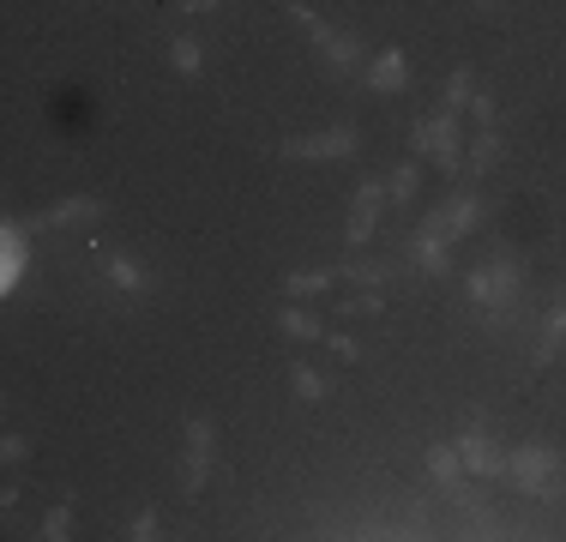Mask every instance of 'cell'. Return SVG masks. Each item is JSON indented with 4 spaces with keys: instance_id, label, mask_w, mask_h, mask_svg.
I'll return each mask as SVG.
<instances>
[{
    "instance_id": "1",
    "label": "cell",
    "mask_w": 566,
    "mask_h": 542,
    "mask_svg": "<svg viewBox=\"0 0 566 542\" xmlns=\"http://www.w3.org/2000/svg\"><path fill=\"white\" fill-rule=\"evenodd\" d=\"M464 296H470V308L482 313L488 332H512L518 308H524V260H518L512 247H494L488 260L464 277Z\"/></svg>"
},
{
    "instance_id": "2",
    "label": "cell",
    "mask_w": 566,
    "mask_h": 542,
    "mask_svg": "<svg viewBox=\"0 0 566 542\" xmlns=\"http://www.w3.org/2000/svg\"><path fill=\"white\" fill-rule=\"evenodd\" d=\"M561 470H566V452L548 440H524V446L506 452V476H512V488L530 494V500L561 506Z\"/></svg>"
},
{
    "instance_id": "3",
    "label": "cell",
    "mask_w": 566,
    "mask_h": 542,
    "mask_svg": "<svg viewBox=\"0 0 566 542\" xmlns=\"http://www.w3.org/2000/svg\"><path fill=\"white\" fill-rule=\"evenodd\" d=\"M289 19L308 31V43H313V55H320V67H332L337 79H349V72L368 67V43H361V36H349V31H337V24H325L320 12L308 7V0H289Z\"/></svg>"
},
{
    "instance_id": "4",
    "label": "cell",
    "mask_w": 566,
    "mask_h": 542,
    "mask_svg": "<svg viewBox=\"0 0 566 542\" xmlns=\"http://www.w3.org/2000/svg\"><path fill=\"white\" fill-rule=\"evenodd\" d=\"M416 157H428L440 175H464V127H458V108H434L409 127Z\"/></svg>"
},
{
    "instance_id": "5",
    "label": "cell",
    "mask_w": 566,
    "mask_h": 542,
    "mask_svg": "<svg viewBox=\"0 0 566 542\" xmlns=\"http://www.w3.org/2000/svg\"><path fill=\"white\" fill-rule=\"evenodd\" d=\"M181 464H175V476H181V494H205V482H211V470H217V422L211 416H187L181 422Z\"/></svg>"
},
{
    "instance_id": "6",
    "label": "cell",
    "mask_w": 566,
    "mask_h": 542,
    "mask_svg": "<svg viewBox=\"0 0 566 542\" xmlns=\"http://www.w3.org/2000/svg\"><path fill=\"white\" fill-rule=\"evenodd\" d=\"M277 157L284 163H349V157H361V127L356 120H337L325 132H301V139L277 145Z\"/></svg>"
},
{
    "instance_id": "7",
    "label": "cell",
    "mask_w": 566,
    "mask_h": 542,
    "mask_svg": "<svg viewBox=\"0 0 566 542\" xmlns=\"http://www.w3.org/2000/svg\"><path fill=\"white\" fill-rule=\"evenodd\" d=\"M31 217H7L0 223V296H19V284L31 277Z\"/></svg>"
},
{
    "instance_id": "8",
    "label": "cell",
    "mask_w": 566,
    "mask_h": 542,
    "mask_svg": "<svg viewBox=\"0 0 566 542\" xmlns=\"http://www.w3.org/2000/svg\"><path fill=\"white\" fill-rule=\"evenodd\" d=\"M380 211H385V181L368 175L349 199V229H344V247L349 253H368L373 247V229H380Z\"/></svg>"
},
{
    "instance_id": "9",
    "label": "cell",
    "mask_w": 566,
    "mask_h": 542,
    "mask_svg": "<svg viewBox=\"0 0 566 542\" xmlns=\"http://www.w3.org/2000/svg\"><path fill=\"white\" fill-rule=\"evenodd\" d=\"M452 446H458V458H464V470H470L476 482H488V476H506V452L488 440L482 416H470L464 428H458V440H452Z\"/></svg>"
},
{
    "instance_id": "10",
    "label": "cell",
    "mask_w": 566,
    "mask_h": 542,
    "mask_svg": "<svg viewBox=\"0 0 566 542\" xmlns=\"http://www.w3.org/2000/svg\"><path fill=\"white\" fill-rule=\"evenodd\" d=\"M421 217H428V223L440 229L446 241H464L470 229L482 223V193H470V187H464V193H452V199L428 205V211H421Z\"/></svg>"
},
{
    "instance_id": "11",
    "label": "cell",
    "mask_w": 566,
    "mask_h": 542,
    "mask_svg": "<svg viewBox=\"0 0 566 542\" xmlns=\"http://www.w3.org/2000/svg\"><path fill=\"white\" fill-rule=\"evenodd\" d=\"M404 265H416V272H428V277H452V241H446L440 229L421 217V229H409Z\"/></svg>"
},
{
    "instance_id": "12",
    "label": "cell",
    "mask_w": 566,
    "mask_h": 542,
    "mask_svg": "<svg viewBox=\"0 0 566 542\" xmlns=\"http://www.w3.org/2000/svg\"><path fill=\"white\" fill-rule=\"evenodd\" d=\"M361 84H368L373 96L409 91V55H404V48H373L368 67H361Z\"/></svg>"
},
{
    "instance_id": "13",
    "label": "cell",
    "mask_w": 566,
    "mask_h": 542,
    "mask_svg": "<svg viewBox=\"0 0 566 542\" xmlns=\"http://www.w3.org/2000/svg\"><path fill=\"white\" fill-rule=\"evenodd\" d=\"M96 217H103V199H91V193H72V199H60V205H48V211H36L31 229H36V235H48V229L96 223Z\"/></svg>"
},
{
    "instance_id": "14",
    "label": "cell",
    "mask_w": 566,
    "mask_h": 542,
    "mask_svg": "<svg viewBox=\"0 0 566 542\" xmlns=\"http://www.w3.org/2000/svg\"><path fill=\"white\" fill-rule=\"evenodd\" d=\"M500 157H506V145H500V132L494 127H476L464 139V169L470 175H488V169H500Z\"/></svg>"
},
{
    "instance_id": "15",
    "label": "cell",
    "mask_w": 566,
    "mask_h": 542,
    "mask_svg": "<svg viewBox=\"0 0 566 542\" xmlns=\"http://www.w3.org/2000/svg\"><path fill=\"white\" fill-rule=\"evenodd\" d=\"M103 272H108V284H115L120 296H132V301H145V296H151V272H145L139 260H127V253H108V265H103Z\"/></svg>"
},
{
    "instance_id": "16",
    "label": "cell",
    "mask_w": 566,
    "mask_h": 542,
    "mask_svg": "<svg viewBox=\"0 0 566 542\" xmlns=\"http://www.w3.org/2000/svg\"><path fill=\"white\" fill-rule=\"evenodd\" d=\"M561 349H566V301H554V308L542 313V337H536V349H530V361H536V368H548Z\"/></svg>"
},
{
    "instance_id": "17",
    "label": "cell",
    "mask_w": 566,
    "mask_h": 542,
    "mask_svg": "<svg viewBox=\"0 0 566 542\" xmlns=\"http://www.w3.org/2000/svg\"><path fill=\"white\" fill-rule=\"evenodd\" d=\"M397 272H404V265H392V260H361V253L337 265V277H344V284H361V289H385Z\"/></svg>"
},
{
    "instance_id": "18",
    "label": "cell",
    "mask_w": 566,
    "mask_h": 542,
    "mask_svg": "<svg viewBox=\"0 0 566 542\" xmlns=\"http://www.w3.org/2000/svg\"><path fill=\"white\" fill-rule=\"evenodd\" d=\"M332 284H344V277H337V265H308V272H289V277H284V289H289L296 301H308V296H325Z\"/></svg>"
},
{
    "instance_id": "19",
    "label": "cell",
    "mask_w": 566,
    "mask_h": 542,
    "mask_svg": "<svg viewBox=\"0 0 566 542\" xmlns=\"http://www.w3.org/2000/svg\"><path fill=\"white\" fill-rule=\"evenodd\" d=\"M421 464H428V476L440 482V488L464 482V458H458V446H428V452H421Z\"/></svg>"
},
{
    "instance_id": "20",
    "label": "cell",
    "mask_w": 566,
    "mask_h": 542,
    "mask_svg": "<svg viewBox=\"0 0 566 542\" xmlns=\"http://www.w3.org/2000/svg\"><path fill=\"white\" fill-rule=\"evenodd\" d=\"M277 332L296 337V344H320V337H325V320H313L308 308H284V313H277Z\"/></svg>"
},
{
    "instance_id": "21",
    "label": "cell",
    "mask_w": 566,
    "mask_h": 542,
    "mask_svg": "<svg viewBox=\"0 0 566 542\" xmlns=\"http://www.w3.org/2000/svg\"><path fill=\"white\" fill-rule=\"evenodd\" d=\"M289 380H296L301 404H325V397H332V380H325L320 368H308V361H296V368H289Z\"/></svg>"
},
{
    "instance_id": "22",
    "label": "cell",
    "mask_w": 566,
    "mask_h": 542,
    "mask_svg": "<svg viewBox=\"0 0 566 542\" xmlns=\"http://www.w3.org/2000/svg\"><path fill=\"white\" fill-rule=\"evenodd\" d=\"M416 187H421V163H397L385 175V199L392 205H416Z\"/></svg>"
},
{
    "instance_id": "23",
    "label": "cell",
    "mask_w": 566,
    "mask_h": 542,
    "mask_svg": "<svg viewBox=\"0 0 566 542\" xmlns=\"http://www.w3.org/2000/svg\"><path fill=\"white\" fill-rule=\"evenodd\" d=\"M169 67H175L181 79H193V72L205 67V48L193 43V36H175V43H169Z\"/></svg>"
},
{
    "instance_id": "24",
    "label": "cell",
    "mask_w": 566,
    "mask_h": 542,
    "mask_svg": "<svg viewBox=\"0 0 566 542\" xmlns=\"http://www.w3.org/2000/svg\"><path fill=\"white\" fill-rule=\"evenodd\" d=\"M36 537H43V542H67V537H72V506H67V500L48 506L43 524H36Z\"/></svg>"
},
{
    "instance_id": "25",
    "label": "cell",
    "mask_w": 566,
    "mask_h": 542,
    "mask_svg": "<svg viewBox=\"0 0 566 542\" xmlns=\"http://www.w3.org/2000/svg\"><path fill=\"white\" fill-rule=\"evenodd\" d=\"M157 524H163V512H157V506H139V512L127 518V537L132 542H157V537H163Z\"/></svg>"
},
{
    "instance_id": "26",
    "label": "cell",
    "mask_w": 566,
    "mask_h": 542,
    "mask_svg": "<svg viewBox=\"0 0 566 542\" xmlns=\"http://www.w3.org/2000/svg\"><path fill=\"white\" fill-rule=\"evenodd\" d=\"M470 91H476L470 67H452V79H446V108H470Z\"/></svg>"
},
{
    "instance_id": "27",
    "label": "cell",
    "mask_w": 566,
    "mask_h": 542,
    "mask_svg": "<svg viewBox=\"0 0 566 542\" xmlns=\"http://www.w3.org/2000/svg\"><path fill=\"white\" fill-rule=\"evenodd\" d=\"M337 308L356 320V313H380L385 308V289H361V296H349V301H337Z\"/></svg>"
},
{
    "instance_id": "28",
    "label": "cell",
    "mask_w": 566,
    "mask_h": 542,
    "mask_svg": "<svg viewBox=\"0 0 566 542\" xmlns=\"http://www.w3.org/2000/svg\"><path fill=\"white\" fill-rule=\"evenodd\" d=\"M325 349H332L337 361H361V344H356V337H344V332H325Z\"/></svg>"
},
{
    "instance_id": "29",
    "label": "cell",
    "mask_w": 566,
    "mask_h": 542,
    "mask_svg": "<svg viewBox=\"0 0 566 542\" xmlns=\"http://www.w3.org/2000/svg\"><path fill=\"white\" fill-rule=\"evenodd\" d=\"M0 458H7V464H24V458H31V440H24V434H7V440H0Z\"/></svg>"
},
{
    "instance_id": "30",
    "label": "cell",
    "mask_w": 566,
    "mask_h": 542,
    "mask_svg": "<svg viewBox=\"0 0 566 542\" xmlns=\"http://www.w3.org/2000/svg\"><path fill=\"white\" fill-rule=\"evenodd\" d=\"M470 115H476V127H494V96L488 91H470Z\"/></svg>"
},
{
    "instance_id": "31",
    "label": "cell",
    "mask_w": 566,
    "mask_h": 542,
    "mask_svg": "<svg viewBox=\"0 0 566 542\" xmlns=\"http://www.w3.org/2000/svg\"><path fill=\"white\" fill-rule=\"evenodd\" d=\"M217 7H223V0H175L181 19H199V12H217Z\"/></svg>"
},
{
    "instance_id": "32",
    "label": "cell",
    "mask_w": 566,
    "mask_h": 542,
    "mask_svg": "<svg viewBox=\"0 0 566 542\" xmlns=\"http://www.w3.org/2000/svg\"><path fill=\"white\" fill-rule=\"evenodd\" d=\"M470 7H476V12H494V7H500V0H470Z\"/></svg>"
}]
</instances>
